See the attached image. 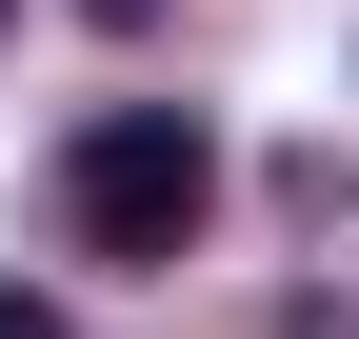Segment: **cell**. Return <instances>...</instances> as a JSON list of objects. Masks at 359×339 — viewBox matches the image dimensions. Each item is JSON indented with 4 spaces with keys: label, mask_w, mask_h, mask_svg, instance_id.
<instances>
[{
    "label": "cell",
    "mask_w": 359,
    "mask_h": 339,
    "mask_svg": "<svg viewBox=\"0 0 359 339\" xmlns=\"http://www.w3.org/2000/svg\"><path fill=\"white\" fill-rule=\"evenodd\" d=\"M0 20H20V0H0Z\"/></svg>",
    "instance_id": "obj_4"
},
{
    "label": "cell",
    "mask_w": 359,
    "mask_h": 339,
    "mask_svg": "<svg viewBox=\"0 0 359 339\" xmlns=\"http://www.w3.org/2000/svg\"><path fill=\"white\" fill-rule=\"evenodd\" d=\"M60 220H80V260H200V220H219V140L180 100H100L60 140Z\"/></svg>",
    "instance_id": "obj_1"
},
{
    "label": "cell",
    "mask_w": 359,
    "mask_h": 339,
    "mask_svg": "<svg viewBox=\"0 0 359 339\" xmlns=\"http://www.w3.org/2000/svg\"><path fill=\"white\" fill-rule=\"evenodd\" d=\"M80 20H100V40H160V20H180V0H80Z\"/></svg>",
    "instance_id": "obj_2"
},
{
    "label": "cell",
    "mask_w": 359,
    "mask_h": 339,
    "mask_svg": "<svg viewBox=\"0 0 359 339\" xmlns=\"http://www.w3.org/2000/svg\"><path fill=\"white\" fill-rule=\"evenodd\" d=\"M0 339H60V300H40V279H0Z\"/></svg>",
    "instance_id": "obj_3"
}]
</instances>
